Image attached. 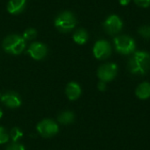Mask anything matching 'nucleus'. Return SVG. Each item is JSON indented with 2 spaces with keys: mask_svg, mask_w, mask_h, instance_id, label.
<instances>
[{
  "mask_svg": "<svg viewBox=\"0 0 150 150\" xmlns=\"http://www.w3.org/2000/svg\"><path fill=\"white\" fill-rule=\"evenodd\" d=\"M128 69L132 74L145 75L150 69V55L149 53L137 51L128 61Z\"/></svg>",
  "mask_w": 150,
  "mask_h": 150,
  "instance_id": "f257e3e1",
  "label": "nucleus"
},
{
  "mask_svg": "<svg viewBox=\"0 0 150 150\" xmlns=\"http://www.w3.org/2000/svg\"><path fill=\"white\" fill-rule=\"evenodd\" d=\"M25 47V40L18 34H10L3 41L4 50L11 54L18 55L23 52Z\"/></svg>",
  "mask_w": 150,
  "mask_h": 150,
  "instance_id": "f03ea898",
  "label": "nucleus"
},
{
  "mask_svg": "<svg viewBox=\"0 0 150 150\" xmlns=\"http://www.w3.org/2000/svg\"><path fill=\"white\" fill-rule=\"evenodd\" d=\"M76 18L71 11H62L54 19L55 27L62 33H69L75 28Z\"/></svg>",
  "mask_w": 150,
  "mask_h": 150,
  "instance_id": "7ed1b4c3",
  "label": "nucleus"
},
{
  "mask_svg": "<svg viewBox=\"0 0 150 150\" xmlns=\"http://www.w3.org/2000/svg\"><path fill=\"white\" fill-rule=\"evenodd\" d=\"M116 50L122 54H130L135 50V41L127 35H120L114 39Z\"/></svg>",
  "mask_w": 150,
  "mask_h": 150,
  "instance_id": "20e7f679",
  "label": "nucleus"
},
{
  "mask_svg": "<svg viewBox=\"0 0 150 150\" xmlns=\"http://www.w3.org/2000/svg\"><path fill=\"white\" fill-rule=\"evenodd\" d=\"M37 131L38 133L45 138H49L54 136L58 131V125L52 120H43L37 125Z\"/></svg>",
  "mask_w": 150,
  "mask_h": 150,
  "instance_id": "39448f33",
  "label": "nucleus"
},
{
  "mask_svg": "<svg viewBox=\"0 0 150 150\" xmlns=\"http://www.w3.org/2000/svg\"><path fill=\"white\" fill-rule=\"evenodd\" d=\"M118 73V66L115 63L110 62L101 65L98 69V76L100 81L110 82L112 81Z\"/></svg>",
  "mask_w": 150,
  "mask_h": 150,
  "instance_id": "423d86ee",
  "label": "nucleus"
},
{
  "mask_svg": "<svg viewBox=\"0 0 150 150\" xmlns=\"http://www.w3.org/2000/svg\"><path fill=\"white\" fill-rule=\"evenodd\" d=\"M94 56L98 60H105L112 54V47L108 41L105 40H98L93 47Z\"/></svg>",
  "mask_w": 150,
  "mask_h": 150,
  "instance_id": "0eeeda50",
  "label": "nucleus"
},
{
  "mask_svg": "<svg viewBox=\"0 0 150 150\" xmlns=\"http://www.w3.org/2000/svg\"><path fill=\"white\" fill-rule=\"evenodd\" d=\"M122 26L123 23L117 15H111L104 23V28L105 32L111 35L120 33L122 29Z\"/></svg>",
  "mask_w": 150,
  "mask_h": 150,
  "instance_id": "6e6552de",
  "label": "nucleus"
},
{
  "mask_svg": "<svg viewBox=\"0 0 150 150\" xmlns=\"http://www.w3.org/2000/svg\"><path fill=\"white\" fill-rule=\"evenodd\" d=\"M27 52L33 59L40 61L46 57L47 54V47L43 43L33 42L30 45Z\"/></svg>",
  "mask_w": 150,
  "mask_h": 150,
  "instance_id": "1a4fd4ad",
  "label": "nucleus"
},
{
  "mask_svg": "<svg viewBox=\"0 0 150 150\" xmlns=\"http://www.w3.org/2000/svg\"><path fill=\"white\" fill-rule=\"evenodd\" d=\"M1 100L4 105L9 108H17L21 105V99L16 92H6L2 96Z\"/></svg>",
  "mask_w": 150,
  "mask_h": 150,
  "instance_id": "9d476101",
  "label": "nucleus"
},
{
  "mask_svg": "<svg viewBox=\"0 0 150 150\" xmlns=\"http://www.w3.org/2000/svg\"><path fill=\"white\" fill-rule=\"evenodd\" d=\"M26 4V0H10L7 4V11L11 14L21 13Z\"/></svg>",
  "mask_w": 150,
  "mask_h": 150,
  "instance_id": "9b49d317",
  "label": "nucleus"
},
{
  "mask_svg": "<svg viewBox=\"0 0 150 150\" xmlns=\"http://www.w3.org/2000/svg\"><path fill=\"white\" fill-rule=\"evenodd\" d=\"M81 93H82V90L78 83L75 82H70L69 83H68L66 87V95L69 100L74 101L80 97Z\"/></svg>",
  "mask_w": 150,
  "mask_h": 150,
  "instance_id": "f8f14e48",
  "label": "nucleus"
},
{
  "mask_svg": "<svg viewBox=\"0 0 150 150\" xmlns=\"http://www.w3.org/2000/svg\"><path fill=\"white\" fill-rule=\"evenodd\" d=\"M136 96L140 99H148L150 98V83L144 82L139 84L135 91Z\"/></svg>",
  "mask_w": 150,
  "mask_h": 150,
  "instance_id": "ddd939ff",
  "label": "nucleus"
},
{
  "mask_svg": "<svg viewBox=\"0 0 150 150\" xmlns=\"http://www.w3.org/2000/svg\"><path fill=\"white\" fill-rule=\"evenodd\" d=\"M88 33L86 32V30L80 28L77 31L75 32L74 35H73V40L76 44L79 45H83L86 43V41L88 40Z\"/></svg>",
  "mask_w": 150,
  "mask_h": 150,
  "instance_id": "4468645a",
  "label": "nucleus"
},
{
  "mask_svg": "<svg viewBox=\"0 0 150 150\" xmlns=\"http://www.w3.org/2000/svg\"><path fill=\"white\" fill-rule=\"evenodd\" d=\"M75 120V114L70 111H65L62 112L58 116V121L62 125H69L73 123Z\"/></svg>",
  "mask_w": 150,
  "mask_h": 150,
  "instance_id": "2eb2a0df",
  "label": "nucleus"
},
{
  "mask_svg": "<svg viewBox=\"0 0 150 150\" xmlns=\"http://www.w3.org/2000/svg\"><path fill=\"white\" fill-rule=\"evenodd\" d=\"M37 36V31L34 29V28H28L26 29L24 33H23V39L26 41V40H33L35 37Z\"/></svg>",
  "mask_w": 150,
  "mask_h": 150,
  "instance_id": "dca6fc26",
  "label": "nucleus"
},
{
  "mask_svg": "<svg viewBox=\"0 0 150 150\" xmlns=\"http://www.w3.org/2000/svg\"><path fill=\"white\" fill-rule=\"evenodd\" d=\"M139 34L145 38V39H149L150 38V26L149 25H142L139 28L138 30Z\"/></svg>",
  "mask_w": 150,
  "mask_h": 150,
  "instance_id": "f3484780",
  "label": "nucleus"
},
{
  "mask_svg": "<svg viewBox=\"0 0 150 150\" xmlns=\"http://www.w3.org/2000/svg\"><path fill=\"white\" fill-rule=\"evenodd\" d=\"M22 135H23L22 132L18 128H17V127L13 128L11 131V139H12V142H17L18 140L22 137Z\"/></svg>",
  "mask_w": 150,
  "mask_h": 150,
  "instance_id": "a211bd4d",
  "label": "nucleus"
},
{
  "mask_svg": "<svg viewBox=\"0 0 150 150\" xmlns=\"http://www.w3.org/2000/svg\"><path fill=\"white\" fill-rule=\"evenodd\" d=\"M9 141V135L6 132V130L0 127V144H4Z\"/></svg>",
  "mask_w": 150,
  "mask_h": 150,
  "instance_id": "6ab92c4d",
  "label": "nucleus"
},
{
  "mask_svg": "<svg viewBox=\"0 0 150 150\" xmlns=\"http://www.w3.org/2000/svg\"><path fill=\"white\" fill-rule=\"evenodd\" d=\"M6 150H25V149L22 144H19L18 142H12L6 148Z\"/></svg>",
  "mask_w": 150,
  "mask_h": 150,
  "instance_id": "aec40b11",
  "label": "nucleus"
},
{
  "mask_svg": "<svg viewBox=\"0 0 150 150\" xmlns=\"http://www.w3.org/2000/svg\"><path fill=\"white\" fill-rule=\"evenodd\" d=\"M134 3L138 6L143 8H147L150 5V0H134Z\"/></svg>",
  "mask_w": 150,
  "mask_h": 150,
  "instance_id": "412c9836",
  "label": "nucleus"
},
{
  "mask_svg": "<svg viewBox=\"0 0 150 150\" xmlns=\"http://www.w3.org/2000/svg\"><path fill=\"white\" fill-rule=\"evenodd\" d=\"M98 90H99V91H105V89H106V84H105V82L100 81V82L98 83Z\"/></svg>",
  "mask_w": 150,
  "mask_h": 150,
  "instance_id": "4be33fe9",
  "label": "nucleus"
},
{
  "mask_svg": "<svg viewBox=\"0 0 150 150\" xmlns=\"http://www.w3.org/2000/svg\"><path fill=\"white\" fill-rule=\"evenodd\" d=\"M120 1V4H121V5H127L129 3H130V0H119Z\"/></svg>",
  "mask_w": 150,
  "mask_h": 150,
  "instance_id": "5701e85b",
  "label": "nucleus"
},
{
  "mask_svg": "<svg viewBox=\"0 0 150 150\" xmlns=\"http://www.w3.org/2000/svg\"><path fill=\"white\" fill-rule=\"evenodd\" d=\"M2 115H3V112H2V110L0 109V119L2 118Z\"/></svg>",
  "mask_w": 150,
  "mask_h": 150,
  "instance_id": "b1692460",
  "label": "nucleus"
}]
</instances>
